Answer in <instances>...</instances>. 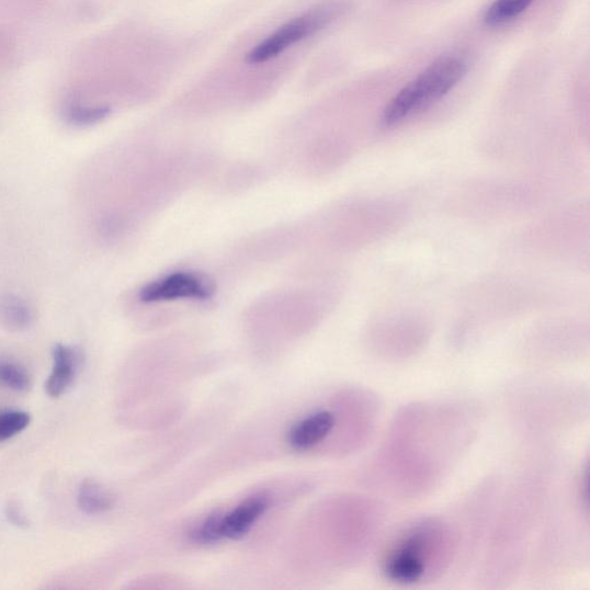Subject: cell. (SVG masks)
<instances>
[{
    "label": "cell",
    "mask_w": 590,
    "mask_h": 590,
    "mask_svg": "<svg viewBox=\"0 0 590 590\" xmlns=\"http://www.w3.org/2000/svg\"><path fill=\"white\" fill-rule=\"evenodd\" d=\"M484 419L483 406L466 398L402 406L374 458V486L411 501L433 493L467 455Z\"/></svg>",
    "instance_id": "6da1fadb"
},
{
    "label": "cell",
    "mask_w": 590,
    "mask_h": 590,
    "mask_svg": "<svg viewBox=\"0 0 590 590\" xmlns=\"http://www.w3.org/2000/svg\"><path fill=\"white\" fill-rule=\"evenodd\" d=\"M549 493V474L542 469L527 470L506 493L501 491L490 519L480 572L486 587H507L523 570Z\"/></svg>",
    "instance_id": "7a4b0ae2"
},
{
    "label": "cell",
    "mask_w": 590,
    "mask_h": 590,
    "mask_svg": "<svg viewBox=\"0 0 590 590\" xmlns=\"http://www.w3.org/2000/svg\"><path fill=\"white\" fill-rule=\"evenodd\" d=\"M476 542L463 507L458 518L426 515L400 530L384 548L381 576L401 587L434 583L462 563L463 554Z\"/></svg>",
    "instance_id": "3957f363"
},
{
    "label": "cell",
    "mask_w": 590,
    "mask_h": 590,
    "mask_svg": "<svg viewBox=\"0 0 590 590\" xmlns=\"http://www.w3.org/2000/svg\"><path fill=\"white\" fill-rule=\"evenodd\" d=\"M510 420L521 435L535 440L560 436L588 416L589 395L582 384L533 377L517 382L507 395Z\"/></svg>",
    "instance_id": "277c9868"
},
{
    "label": "cell",
    "mask_w": 590,
    "mask_h": 590,
    "mask_svg": "<svg viewBox=\"0 0 590 590\" xmlns=\"http://www.w3.org/2000/svg\"><path fill=\"white\" fill-rule=\"evenodd\" d=\"M467 71L468 61L459 54L444 55L431 63L385 106L382 126L394 127L441 101L459 84Z\"/></svg>",
    "instance_id": "5b68a950"
},
{
    "label": "cell",
    "mask_w": 590,
    "mask_h": 590,
    "mask_svg": "<svg viewBox=\"0 0 590 590\" xmlns=\"http://www.w3.org/2000/svg\"><path fill=\"white\" fill-rule=\"evenodd\" d=\"M347 10L343 2H330L287 22L274 34L261 42L247 56V63L261 64L277 57L297 44L328 27Z\"/></svg>",
    "instance_id": "8992f818"
},
{
    "label": "cell",
    "mask_w": 590,
    "mask_h": 590,
    "mask_svg": "<svg viewBox=\"0 0 590 590\" xmlns=\"http://www.w3.org/2000/svg\"><path fill=\"white\" fill-rule=\"evenodd\" d=\"M212 292L211 286L200 277L188 272H175L146 286L140 293V298L145 303L207 299Z\"/></svg>",
    "instance_id": "52a82bcc"
},
{
    "label": "cell",
    "mask_w": 590,
    "mask_h": 590,
    "mask_svg": "<svg viewBox=\"0 0 590 590\" xmlns=\"http://www.w3.org/2000/svg\"><path fill=\"white\" fill-rule=\"evenodd\" d=\"M83 366V354L76 347L56 344L53 349V371L45 383V392L52 398H60L70 390Z\"/></svg>",
    "instance_id": "ba28073f"
},
{
    "label": "cell",
    "mask_w": 590,
    "mask_h": 590,
    "mask_svg": "<svg viewBox=\"0 0 590 590\" xmlns=\"http://www.w3.org/2000/svg\"><path fill=\"white\" fill-rule=\"evenodd\" d=\"M270 507V497L258 493L249 497L229 513L223 517L224 537L239 540L246 536L265 514Z\"/></svg>",
    "instance_id": "9c48e42d"
},
{
    "label": "cell",
    "mask_w": 590,
    "mask_h": 590,
    "mask_svg": "<svg viewBox=\"0 0 590 590\" xmlns=\"http://www.w3.org/2000/svg\"><path fill=\"white\" fill-rule=\"evenodd\" d=\"M77 501L83 513L98 515L116 506V496L99 481L86 479L79 488Z\"/></svg>",
    "instance_id": "30bf717a"
},
{
    "label": "cell",
    "mask_w": 590,
    "mask_h": 590,
    "mask_svg": "<svg viewBox=\"0 0 590 590\" xmlns=\"http://www.w3.org/2000/svg\"><path fill=\"white\" fill-rule=\"evenodd\" d=\"M33 319V310L25 300L10 294L0 298V322L9 329L25 330L31 327Z\"/></svg>",
    "instance_id": "8fae6325"
},
{
    "label": "cell",
    "mask_w": 590,
    "mask_h": 590,
    "mask_svg": "<svg viewBox=\"0 0 590 590\" xmlns=\"http://www.w3.org/2000/svg\"><path fill=\"white\" fill-rule=\"evenodd\" d=\"M535 0H493L484 21L489 27H501L526 12Z\"/></svg>",
    "instance_id": "7c38bea8"
},
{
    "label": "cell",
    "mask_w": 590,
    "mask_h": 590,
    "mask_svg": "<svg viewBox=\"0 0 590 590\" xmlns=\"http://www.w3.org/2000/svg\"><path fill=\"white\" fill-rule=\"evenodd\" d=\"M0 387L14 393H27L32 387L31 374L12 360H0Z\"/></svg>",
    "instance_id": "4fadbf2b"
},
{
    "label": "cell",
    "mask_w": 590,
    "mask_h": 590,
    "mask_svg": "<svg viewBox=\"0 0 590 590\" xmlns=\"http://www.w3.org/2000/svg\"><path fill=\"white\" fill-rule=\"evenodd\" d=\"M106 106L71 105L66 110L65 118L75 126H90L98 124L109 116Z\"/></svg>",
    "instance_id": "5bb4252c"
},
{
    "label": "cell",
    "mask_w": 590,
    "mask_h": 590,
    "mask_svg": "<svg viewBox=\"0 0 590 590\" xmlns=\"http://www.w3.org/2000/svg\"><path fill=\"white\" fill-rule=\"evenodd\" d=\"M223 517L224 513L220 512H215L208 515L202 521L200 526L193 531L191 534L192 540L195 543L203 544V546L216 544L224 540Z\"/></svg>",
    "instance_id": "9a60e30c"
},
{
    "label": "cell",
    "mask_w": 590,
    "mask_h": 590,
    "mask_svg": "<svg viewBox=\"0 0 590 590\" xmlns=\"http://www.w3.org/2000/svg\"><path fill=\"white\" fill-rule=\"evenodd\" d=\"M31 415L20 410L0 412V443L7 442L26 430L31 424Z\"/></svg>",
    "instance_id": "2e32d148"
},
{
    "label": "cell",
    "mask_w": 590,
    "mask_h": 590,
    "mask_svg": "<svg viewBox=\"0 0 590 590\" xmlns=\"http://www.w3.org/2000/svg\"><path fill=\"white\" fill-rule=\"evenodd\" d=\"M5 517L13 526L26 530L31 526V520L25 510L15 501L8 503L5 508Z\"/></svg>",
    "instance_id": "e0dca14e"
}]
</instances>
